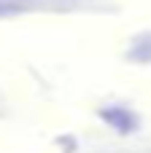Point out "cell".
Segmentation results:
<instances>
[{
  "label": "cell",
  "mask_w": 151,
  "mask_h": 153,
  "mask_svg": "<svg viewBox=\"0 0 151 153\" xmlns=\"http://www.w3.org/2000/svg\"><path fill=\"white\" fill-rule=\"evenodd\" d=\"M16 11V5H3L0 3V16H5V13H14Z\"/></svg>",
  "instance_id": "obj_2"
},
{
  "label": "cell",
  "mask_w": 151,
  "mask_h": 153,
  "mask_svg": "<svg viewBox=\"0 0 151 153\" xmlns=\"http://www.w3.org/2000/svg\"><path fill=\"white\" fill-rule=\"evenodd\" d=\"M100 116H103V121H105L108 126H113V129H116V132H122V134H127V132H132V129L138 126V118H135L127 108H119V105L103 108V110H100Z\"/></svg>",
  "instance_id": "obj_1"
}]
</instances>
